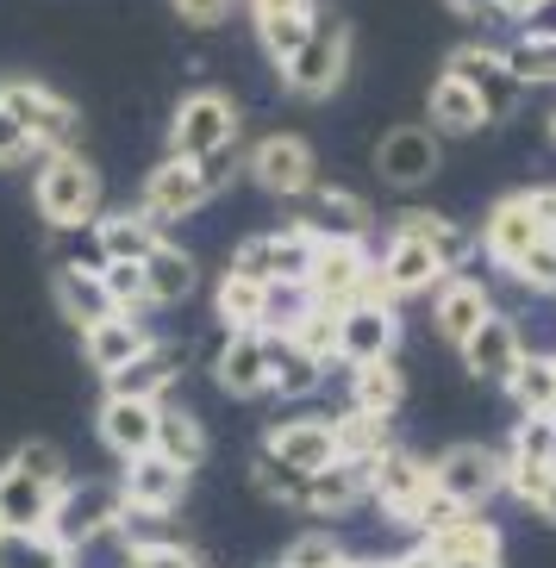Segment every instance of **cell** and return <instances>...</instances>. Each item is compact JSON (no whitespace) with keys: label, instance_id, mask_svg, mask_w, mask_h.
<instances>
[{"label":"cell","instance_id":"obj_1","mask_svg":"<svg viewBox=\"0 0 556 568\" xmlns=\"http://www.w3.org/2000/svg\"><path fill=\"white\" fill-rule=\"evenodd\" d=\"M69 481L75 475L57 444H19L0 463V531H44Z\"/></svg>","mask_w":556,"mask_h":568},{"label":"cell","instance_id":"obj_2","mask_svg":"<svg viewBox=\"0 0 556 568\" xmlns=\"http://www.w3.org/2000/svg\"><path fill=\"white\" fill-rule=\"evenodd\" d=\"M32 206L51 232H63V237L88 232V225L107 213L101 169L88 163L82 151H44L32 163Z\"/></svg>","mask_w":556,"mask_h":568},{"label":"cell","instance_id":"obj_3","mask_svg":"<svg viewBox=\"0 0 556 568\" xmlns=\"http://www.w3.org/2000/svg\"><path fill=\"white\" fill-rule=\"evenodd\" d=\"M306 294L325 306H356V301H388L382 268H375L363 237H313V263H306Z\"/></svg>","mask_w":556,"mask_h":568},{"label":"cell","instance_id":"obj_4","mask_svg":"<svg viewBox=\"0 0 556 568\" xmlns=\"http://www.w3.org/2000/svg\"><path fill=\"white\" fill-rule=\"evenodd\" d=\"M244 138V106L225 88H188L169 113V156H213Z\"/></svg>","mask_w":556,"mask_h":568},{"label":"cell","instance_id":"obj_5","mask_svg":"<svg viewBox=\"0 0 556 568\" xmlns=\"http://www.w3.org/2000/svg\"><path fill=\"white\" fill-rule=\"evenodd\" d=\"M275 75H282V88L294 101H332L337 88L351 82V26L320 13L313 38H306L287 63H275Z\"/></svg>","mask_w":556,"mask_h":568},{"label":"cell","instance_id":"obj_6","mask_svg":"<svg viewBox=\"0 0 556 568\" xmlns=\"http://www.w3.org/2000/svg\"><path fill=\"white\" fill-rule=\"evenodd\" d=\"M0 101L38 138V151H82V106L69 101V94H57L51 82H38V75H0Z\"/></svg>","mask_w":556,"mask_h":568},{"label":"cell","instance_id":"obj_7","mask_svg":"<svg viewBox=\"0 0 556 568\" xmlns=\"http://www.w3.org/2000/svg\"><path fill=\"white\" fill-rule=\"evenodd\" d=\"M244 182L263 187L270 201H301L320 182V151L301 132H263L256 144H244Z\"/></svg>","mask_w":556,"mask_h":568},{"label":"cell","instance_id":"obj_8","mask_svg":"<svg viewBox=\"0 0 556 568\" xmlns=\"http://www.w3.org/2000/svg\"><path fill=\"white\" fill-rule=\"evenodd\" d=\"M432 463L413 456L406 444H388V450L370 463V500L382 506L388 525H406V531H419V513L432 506Z\"/></svg>","mask_w":556,"mask_h":568},{"label":"cell","instance_id":"obj_9","mask_svg":"<svg viewBox=\"0 0 556 568\" xmlns=\"http://www.w3.org/2000/svg\"><path fill=\"white\" fill-rule=\"evenodd\" d=\"M119 525H125V500H119V487L69 481L44 531H51L63 550H88V544H101V537H119Z\"/></svg>","mask_w":556,"mask_h":568},{"label":"cell","instance_id":"obj_10","mask_svg":"<svg viewBox=\"0 0 556 568\" xmlns=\"http://www.w3.org/2000/svg\"><path fill=\"white\" fill-rule=\"evenodd\" d=\"M206 201H213V187H206L194 156H163V163H151V175L138 182V213L151 219V225H163V232L182 225V219H194Z\"/></svg>","mask_w":556,"mask_h":568},{"label":"cell","instance_id":"obj_11","mask_svg":"<svg viewBox=\"0 0 556 568\" xmlns=\"http://www.w3.org/2000/svg\"><path fill=\"white\" fill-rule=\"evenodd\" d=\"M432 487L444 500L482 513L506 487V450H494V444H451L444 456H432Z\"/></svg>","mask_w":556,"mask_h":568},{"label":"cell","instance_id":"obj_12","mask_svg":"<svg viewBox=\"0 0 556 568\" xmlns=\"http://www.w3.org/2000/svg\"><path fill=\"white\" fill-rule=\"evenodd\" d=\"M550 232V219H544V201L538 187H519V194H501V201L488 206V219H482V256H488L494 268H513L538 237Z\"/></svg>","mask_w":556,"mask_h":568},{"label":"cell","instance_id":"obj_13","mask_svg":"<svg viewBox=\"0 0 556 568\" xmlns=\"http://www.w3.org/2000/svg\"><path fill=\"white\" fill-rule=\"evenodd\" d=\"M287 225H301L306 237H370L375 213L370 201L344 182H313L301 201H287Z\"/></svg>","mask_w":556,"mask_h":568},{"label":"cell","instance_id":"obj_14","mask_svg":"<svg viewBox=\"0 0 556 568\" xmlns=\"http://www.w3.org/2000/svg\"><path fill=\"white\" fill-rule=\"evenodd\" d=\"M556 475V413H519L513 450H506V494L532 506Z\"/></svg>","mask_w":556,"mask_h":568},{"label":"cell","instance_id":"obj_15","mask_svg":"<svg viewBox=\"0 0 556 568\" xmlns=\"http://www.w3.org/2000/svg\"><path fill=\"white\" fill-rule=\"evenodd\" d=\"M188 475L182 463H169L163 450H144V456H132V463L119 468V500H125V513H138V518H169L175 506L188 500Z\"/></svg>","mask_w":556,"mask_h":568},{"label":"cell","instance_id":"obj_16","mask_svg":"<svg viewBox=\"0 0 556 568\" xmlns=\"http://www.w3.org/2000/svg\"><path fill=\"white\" fill-rule=\"evenodd\" d=\"M488 318H494V287L482 282V275L451 268V275L432 287V332H438L451 351H456V344H469Z\"/></svg>","mask_w":556,"mask_h":568},{"label":"cell","instance_id":"obj_17","mask_svg":"<svg viewBox=\"0 0 556 568\" xmlns=\"http://www.w3.org/2000/svg\"><path fill=\"white\" fill-rule=\"evenodd\" d=\"M438 169H444V138L432 132V125H394V132H382V144H375V175L388 187H401V194L425 187Z\"/></svg>","mask_w":556,"mask_h":568},{"label":"cell","instance_id":"obj_18","mask_svg":"<svg viewBox=\"0 0 556 568\" xmlns=\"http://www.w3.org/2000/svg\"><path fill=\"white\" fill-rule=\"evenodd\" d=\"M401 351V306L394 301H356L337 313V368L382 363Z\"/></svg>","mask_w":556,"mask_h":568},{"label":"cell","instance_id":"obj_19","mask_svg":"<svg viewBox=\"0 0 556 568\" xmlns=\"http://www.w3.org/2000/svg\"><path fill=\"white\" fill-rule=\"evenodd\" d=\"M456 75V82L469 88L475 101L488 106V119H513L519 113V75L506 69V57H501V44H456L451 51V63H444Z\"/></svg>","mask_w":556,"mask_h":568},{"label":"cell","instance_id":"obj_20","mask_svg":"<svg viewBox=\"0 0 556 568\" xmlns=\"http://www.w3.org/2000/svg\"><path fill=\"white\" fill-rule=\"evenodd\" d=\"M306 263H313V237L301 225H275V232H256L232 251V268L256 275V282H301L306 287Z\"/></svg>","mask_w":556,"mask_h":568},{"label":"cell","instance_id":"obj_21","mask_svg":"<svg viewBox=\"0 0 556 568\" xmlns=\"http://www.w3.org/2000/svg\"><path fill=\"white\" fill-rule=\"evenodd\" d=\"M213 387L225 400H263L270 394V332H225L213 351Z\"/></svg>","mask_w":556,"mask_h":568},{"label":"cell","instance_id":"obj_22","mask_svg":"<svg viewBox=\"0 0 556 568\" xmlns=\"http://www.w3.org/2000/svg\"><path fill=\"white\" fill-rule=\"evenodd\" d=\"M156 413L163 400H138V394H107L101 413H94V437H101V450L119 456V463H132V456L156 450Z\"/></svg>","mask_w":556,"mask_h":568},{"label":"cell","instance_id":"obj_23","mask_svg":"<svg viewBox=\"0 0 556 568\" xmlns=\"http://www.w3.org/2000/svg\"><path fill=\"white\" fill-rule=\"evenodd\" d=\"M163 225H151V219L138 213H101L94 225H88V251L75 256V263H88V268H101V263H144V256L163 244Z\"/></svg>","mask_w":556,"mask_h":568},{"label":"cell","instance_id":"obj_24","mask_svg":"<svg viewBox=\"0 0 556 568\" xmlns=\"http://www.w3.org/2000/svg\"><path fill=\"white\" fill-rule=\"evenodd\" d=\"M375 268H382V287H388V301L432 294V287L451 275V263H444L432 244H419V237H401V232H388V244L375 251Z\"/></svg>","mask_w":556,"mask_h":568},{"label":"cell","instance_id":"obj_25","mask_svg":"<svg viewBox=\"0 0 556 568\" xmlns=\"http://www.w3.org/2000/svg\"><path fill=\"white\" fill-rule=\"evenodd\" d=\"M244 7H251V32L270 63H287L320 26V0H244Z\"/></svg>","mask_w":556,"mask_h":568},{"label":"cell","instance_id":"obj_26","mask_svg":"<svg viewBox=\"0 0 556 568\" xmlns=\"http://www.w3.org/2000/svg\"><path fill=\"white\" fill-rule=\"evenodd\" d=\"M456 356H463V375H469V382L506 387V375H513V368H519V356H525V332L513 325V318L494 313L488 325L469 337V344H456Z\"/></svg>","mask_w":556,"mask_h":568},{"label":"cell","instance_id":"obj_27","mask_svg":"<svg viewBox=\"0 0 556 568\" xmlns=\"http://www.w3.org/2000/svg\"><path fill=\"white\" fill-rule=\"evenodd\" d=\"M263 450L275 463H287L294 475H320V468L337 463V437H332V418H282L263 432Z\"/></svg>","mask_w":556,"mask_h":568},{"label":"cell","instance_id":"obj_28","mask_svg":"<svg viewBox=\"0 0 556 568\" xmlns=\"http://www.w3.org/2000/svg\"><path fill=\"white\" fill-rule=\"evenodd\" d=\"M363 500H370V463H344V456L332 468H320V475H306L301 487V513H313L320 525L356 513Z\"/></svg>","mask_w":556,"mask_h":568},{"label":"cell","instance_id":"obj_29","mask_svg":"<svg viewBox=\"0 0 556 568\" xmlns=\"http://www.w3.org/2000/svg\"><path fill=\"white\" fill-rule=\"evenodd\" d=\"M194 287H201V263H194V251L175 244V237H163V244L144 256V306H151V313H169V306L194 301Z\"/></svg>","mask_w":556,"mask_h":568},{"label":"cell","instance_id":"obj_30","mask_svg":"<svg viewBox=\"0 0 556 568\" xmlns=\"http://www.w3.org/2000/svg\"><path fill=\"white\" fill-rule=\"evenodd\" d=\"M151 344L156 337H151V325H144L138 313H113V318H101V325H88L82 332V356H88V368H94L101 382L119 375L132 356H144Z\"/></svg>","mask_w":556,"mask_h":568},{"label":"cell","instance_id":"obj_31","mask_svg":"<svg viewBox=\"0 0 556 568\" xmlns=\"http://www.w3.org/2000/svg\"><path fill=\"white\" fill-rule=\"evenodd\" d=\"M51 294H57V313H63L75 332H88V325H101V318L119 313L107 282H101V268H88V263H57Z\"/></svg>","mask_w":556,"mask_h":568},{"label":"cell","instance_id":"obj_32","mask_svg":"<svg viewBox=\"0 0 556 568\" xmlns=\"http://www.w3.org/2000/svg\"><path fill=\"white\" fill-rule=\"evenodd\" d=\"M182 344H169V337H156L144 356H132V363L119 368V375H107V394H138V400H169V387L182 382Z\"/></svg>","mask_w":556,"mask_h":568},{"label":"cell","instance_id":"obj_33","mask_svg":"<svg viewBox=\"0 0 556 568\" xmlns=\"http://www.w3.org/2000/svg\"><path fill=\"white\" fill-rule=\"evenodd\" d=\"M425 125H432L438 138H475L482 125H494V119L469 88L456 82L451 69H438V82H432V94H425Z\"/></svg>","mask_w":556,"mask_h":568},{"label":"cell","instance_id":"obj_34","mask_svg":"<svg viewBox=\"0 0 556 568\" xmlns=\"http://www.w3.org/2000/svg\"><path fill=\"white\" fill-rule=\"evenodd\" d=\"M213 318L225 332H263L270 325V282H256V275L225 263L220 287H213Z\"/></svg>","mask_w":556,"mask_h":568},{"label":"cell","instance_id":"obj_35","mask_svg":"<svg viewBox=\"0 0 556 568\" xmlns=\"http://www.w3.org/2000/svg\"><path fill=\"white\" fill-rule=\"evenodd\" d=\"M388 232H401V237H419V244H432V251H438L451 268H463V263H469V251H475V237L463 232L456 219L432 213V206H401Z\"/></svg>","mask_w":556,"mask_h":568},{"label":"cell","instance_id":"obj_36","mask_svg":"<svg viewBox=\"0 0 556 568\" xmlns=\"http://www.w3.org/2000/svg\"><path fill=\"white\" fill-rule=\"evenodd\" d=\"M425 544L438 550V562H475V556H501L506 537L488 513H463V518H451L444 531H432Z\"/></svg>","mask_w":556,"mask_h":568},{"label":"cell","instance_id":"obj_37","mask_svg":"<svg viewBox=\"0 0 556 568\" xmlns=\"http://www.w3.org/2000/svg\"><path fill=\"white\" fill-rule=\"evenodd\" d=\"M320 382H325L320 356H306L294 337L270 332V394H275V400H301V394H313Z\"/></svg>","mask_w":556,"mask_h":568},{"label":"cell","instance_id":"obj_38","mask_svg":"<svg viewBox=\"0 0 556 568\" xmlns=\"http://www.w3.org/2000/svg\"><path fill=\"white\" fill-rule=\"evenodd\" d=\"M351 406L394 418L406 406V368L394 363V356H382V363H356L351 368Z\"/></svg>","mask_w":556,"mask_h":568},{"label":"cell","instance_id":"obj_39","mask_svg":"<svg viewBox=\"0 0 556 568\" xmlns=\"http://www.w3.org/2000/svg\"><path fill=\"white\" fill-rule=\"evenodd\" d=\"M332 437H337V456H344V463H375V456L394 444V418L344 406V413L332 418Z\"/></svg>","mask_w":556,"mask_h":568},{"label":"cell","instance_id":"obj_40","mask_svg":"<svg viewBox=\"0 0 556 568\" xmlns=\"http://www.w3.org/2000/svg\"><path fill=\"white\" fill-rule=\"evenodd\" d=\"M156 450L169 456V463H182L188 475L206 463V425L188 406H175V400H163V413H156Z\"/></svg>","mask_w":556,"mask_h":568},{"label":"cell","instance_id":"obj_41","mask_svg":"<svg viewBox=\"0 0 556 568\" xmlns=\"http://www.w3.org/2000/svg\"><path fill=\"white\" fill-rule=\"evenodd\" d=\"M506 400L519 406V413H556V356L525 351L519 368L506 375Z\"/></svg>","mask_w":556,"mask_h":568},{"label":"cell","instance_id":"obj_42","mask_svg":"<svg viewBox=\"0 0 556 568\" xmlns=\"http://www.w3.org/2000/svg\"><path fill=\"white\" fill-rule=\"evenodd\" d=\"M0 568H75V550L51 531H0Z\"/></svg>","mask_w":556,"mask_h":568},{"label":"cell","instance_id":"obj_43","mask_svg":"<svg viewBox=\"0 0 556 568\" xmlns=\"http://www.w3.org/2000/svg\"><path fill=\"white\" fill-rule=\"evenodd\" d=\"M282 337H294L306 356H320L325 368H337V306H325V301H313V294H306L301 318H294Z\"/></svg>","mask_w":556,"mask_h":568},{"label":"cell","instance_id":"obj_44","mask_svg":"<svg viewBox=\"0 0 556 568\" xmlns=\"http://www.w3.org/2000/svg\"><path fill=\"white\" fill-rule=\"evenodd\" d=\"M506 69L519 75V88H556V38H513V44H501Z\"/></svg>","mask_w":556,"mask_h":568},{"label":"cell","instance_id":"obj_45","mask_svg":"<svg viewBox=\"0 0 556 568\" xmlns=\"http://www.w3.org/2000/svg\"><path fill=\"white\" fill-rule=\"evenodd\" d=\"M119 568H206V556L182 537H132L119 550Z\"/></svg>","mask_w":556,"mask_h":568},{"label":"cell","instance_id":"obj_46","mask_svg":"<svg viewBox=\"0 0 556 568\" xmlns=\"http://www.w3.org/2000/svg\"><path fill=\"white\" fill-rule=\"evenodd\" d=\"M251 487H256V494H263L270 506H301L306 475H294L287 463H275L270 450H256V456H251Z\"/></svg>","mask_w":556,"mask_h":568},{"label":"cell","instance_id":"obj_47","mask_svg":"<svg viewBox=\"0 0 556 568\" xmlns=\"http://www.w3.org/2000/svg\"><path fill=\"white\" fill-rule=\"evenodd\" d=\"M344 556H351V550H344V537L325 531V525H313V531H301L282 550V568H337Z\"/></svg>","mask_w":556,"mask_h":568},{"label":"cell","instance_id":"obj_48","mask_svg":"<svg viewBox=\"0 0 556 568\" xmlns=\"http://www.w3.org/2000/svg\"><path fill=\"white\" fill-rule=\"evenodd\" d=\"M501 275H513L525 294H556V232H544L538 244H532L513 268H501Z\"/></svg>","mask_w":556,"mask_h":568},{"label":"cell","instance_id":"obj_49","mask_svg":"<svg viewBox=\"0 0 556 568\" xmlns=\"http://www.w3.org/2000/svg\"><path fill=\"white\" fill-rule=\"evenodd\" d=\"M101 282L119 313H151L144 306V263H101Z\"/></svg>","mask_w":556,"mask_h":568},{"label":"cell","instance_id":"obj_50","mask_svg":"<svg viewBox=\"0 0 556 568\" xmlns=\"http://www.w3.org/2000/svg\"><path fill=\"white\" fill-rule=\"evenodd\" d=\"M38 156H44V151H38V138L7 113V101H0V169H32Z\"/></svg>","mask_w":556,"mask_h":568},{"label":"cell","instance_id":"obj_51","mask_svg":"<svg viewBox=\"0 0 556 568\" xmlns=\"http://www.w3.org/2000/svg\"><path fill=\"white\" fill-rule=\"evenodd\" d=\"M237 7H244V0H169V13L182 19L188 32H220Z\"/></svg>","mask_w":556,"mask_h":568},{"label":"cell","instance_id":"obj_52","mask_svg":"<svg viewBox=\"0 0 556 568\" xmlns=\"http://www.w3.org/2000/svg\"><path fill=\"white\" fill-rule=\"evenodd\" d=\"M201 175H206V187H213V194H225L232 182H244V138H237V144H225V151H213V156H201Z\"/></svg>","mask_w":556,"mask_h":568},{"label":"cell","instance_id":"obj_53","mask_svg":"<svg viewBox=\"0 0 556 568\" xmlns=\"http://www.w3.org/2000/svg\"><path fill=\"white\" fill-rule=\"evenodd\" d=\"M519 32L525 38H556V0H538V7L519 19Z\"/></svg>","mask_w":556,"mask_h":568},{"label":"cell","instance_id":"obj_54","mask_svg":"<svg viewBox=\"0 0 556 568\" xmlns=\"http://www.w3.org/2000/svg\"><path fill=\"white\" fill-rule=\"evenodd\" d=\"M363 568H444L438 550L432 544H419V550H406V556H382V562H363Z\"/></svg>","mask_w":556,"mask_h":568},{"label":"cell","instance_id":"obj_55","mask_svg":"<svg viewBox=\"0 0 556 568\" xmlns=\"http://www.w3.org/2000/svg\"><path fill=\"white\" fill-rule=\"evenodd\" d=\"M444 7H451L456 19H469V26L475 19H494V0H444Z\"/></svg>","mask_w":556,"mask_h":568},{"label":"cell","instance_id":"obj_56","mask_svg":"<svg viewBox=\"0 0 556 568\" xmlns=\"http://www.w3.org/2000/svg\"><path fill=\"white\" fill-rule=\"evenodd\" d=\"M532 513H538L544 525H556V475H550V487H544L538 500H532Z\"/></svg>","mask_w":556,"mask_h":568},{"label":"cell","instance_id":"obj_57","mask_svg":"<svg viewBox=\"0 0 556 568\" xmlns=\"http://www.w3.org/2000/svg\"><path fill=\"white\" fill-rule=\"evenodd\" d=\"M532 7H538V0H494V13H501V19H513V26H519V19L532 13Z\"/></svg>","mask_w":556,"mask_h":568},{"label":"cell","instance_id":"obj_58","mask_svg":"<svg viewBox=\"0 0 556 568\" xmlns=\"http://www.w3.org/2000/svg\"><path fill=\"white\" fill-rule=\"evenodd\" d=\"M444 568H501V556H475V562H444Z\"/></svg>","mask_w":556,"mask_h":568},{"label":"cell","instance_id":"obj_59","mask_svg":"<svg viewBox=\"0 0 556 568\" xmlns=\"http://www.w3.org/2000/svg\"><path fill=\"white\" fill-rule=\"evenodd\" d=\"M550 138H556V113H550Z\"/></svg>","mask_w":556,"mask_h":568},{"label":"cell","instance_id":"obj_60","mask_svg":"<svg viewBox=\"0 0 556 568\" xmlns=\"http://www.w3.org/2000/svg\"><path fill=\"white\" fill-rule=\"evenodd\" d=\"M270 568H282V562H270Z\"/></svg>","mask_w":556,"mask_h":568}]
</instances>
